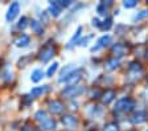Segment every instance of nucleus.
Masks as SVG:
<instances>
[{"mask_svg":"<svg viewBox=\"0 0 148 131\" xmlns=\"http://www.w3.org/2000/svg\"><path fill=\"white\" fill-rule=\"evenodd\" d=\"M81 78H82V72H81L79 69H75V70H74V72L71 73L64 82H66L69 86H75V85L81 81Z\"/></svg>","mask_w":148,"mask_h":131,"instance_id":"20e7f679","label":"nucleus"},{"mask_svg":"<svg viewBox=\"0 0 148 131\" xmlns=\"http://www.w3.org/2000/svg\"><path fill=\"white\" fill-rule=\"evenodd\" d=\"M36 119L38 122H40V123H44V122L45 121H48V119H49V117H48V112L46 111H44V110H38V111L36 112Z\"/></svg>","mask_w":148,"mask_h":131,"instance_id":"f3484780","label":"nucleus"},{"mask_svg":"<svg viewBox=\"0 0 148 131\" xmlns=\"http://www.w3.org/2000/svg\"><path fill=\"white\" fill-rule=\"evenodd\" d=\"M46 89H48V87H46V86L34 87V89H32L31 94H32V95H33V97H38V95H41V94H42V93H45V91H46Z\"/></svg>","mask_w":148,"mask_h":131,"instance_id":"4be33fe9","label":"nucleus"},{"mask_svg":"<svg viewBox=\"0 0 148 131\" xmlns=\"http://www.w3.org/2000/svg\"><path fill=\"white\" fill-rule=\"evenodd\" d=\"M111 5V1H102L101 4L98 5V8H97V11H98L99 15H106V11H107V7Z\"/></svg>","mask_w":148,"mask_h":131,"instance_id":"6ab92c4d","label":"nucleus"},{"mask_svg":"<svg viewBox=\"0 0 148 131\" xmlns=\"http://www.w3.org/2000/svg\"><path fill=\"white\" fill-rule=\"evenodd\" d=\"M92 25H94V27L101 28V21H99V19H92Z\"/></svg>","mask_w":148,"mask_h":131,"instance_id":"c756f323","label":"nucleus"},{"mask_svg":"<svg viewBox=\"0 0 148 131\" xmlns=\"http://www.w3.org/2000/svg\"><path fill=\"white\" fill-rule=\"evenodd\" d=\"M81 32H82V28H81V27H78V28H77V32L74 33V36L70 38V41H69V43H68V48H71V47H73V45H74V43H75V41H77L78 38H79V36H81Z\"/></svg>","mask_w":148,"mask_h":131,"instance_id":"412c9836","label":"nucleus"},{"mask_svg":"<svg viewBox=\"0 0 148 131\" xmlns=\"http://www.w3.org/2000/svg\"><path fill=\"white\" fill-rule=\"evenodd\" d=\"M147 56H148V52H147Z\"/></svg>","mask_w":148,"mask_h":131,"instance_id":"72a5a7b5","label":"nucleus"},{"mask_svg":"<svg viewBox=\"0 0 148 131\" xmlns=\"http://www.w3.org/2000/svg\"><path fill=\"white\" fill-rule=\"evenodd\" d=\"M83 91H85V89L77 86V85H75V86H68L64 91H62V95L66 97V98H71V97H77V95H79V94L83 93Z\"/></svg>","mask_w":148,"mask_h":131,"instance_id":"7ed1b4c3","label":"nucleus"},{"mask_svg":"<svg viewBox=\"0 0 148 131\" xmlns=\"http://www.w3.org/2000/svg\"><path fill=\"white\" fill-rule=\"evenodd\" d=\"M145 119H147V112H144V111H138L132 117V122L135 125H140V123L145 122Z\"/></svg>","mask_w":148,"mask_h":131,"instance_id":"1a4fd4ad","label":"nucleus"},{"mask_svg":"<svg viewBox=\"0 0 148 131\" xmlns=\"http://www.w3.org/2000/svg\"><path fill=\"white\" fill-rule=\"evenodd\" d=\"M111 23H112V20H111L110 17H107V19H106L105 21L101 24V29H102V31H107V29H110Z\"/></svg>","mask_w":148,"mask_h":131,"instance_id":"b1692460","label":"nucleus"},{"mask_svg":"<svg viewBox=\"0 0 148 131\" xmlns=\"http://www.w3.org/2000/svg\"><path fill=\"white\" fill-rule=\"evenodd\" d=\"M91 37H92V36H87V37L85 38V40H82V41H81V43H79V45H86V43H87V41H89V40H91Z\"/></svg>","mask_w":148,"mask_h":131,"instance_id":"7c9ffc66","label":"nucleus"},{"mask_svg":"<svg viewBox=\"0 0 148 131\" xmlns=\"http://www.w3.org/2000/svg\"><path fill=\"white\" fill-rule=\"evenodd\" d=\"M128 72H130V74L134 75V77H139V74L142 73V66H140L139 62H132L130 65Z\"/></svg>","mask_w":148,"mask_h":131,"instance_id":"9b49d317","label":"nucleus"},{"mask_svg":"<svg viewBox=\"0 0 148 131\" xmlns=\"http://www.w3.org/2000/svg\"><path fill=\"white\" fill-rule=\"evenodd\" d=\"M41 126H42L44 130H48V131L54 130L56 128V121L54 119H52V118H49L48 121H45L44 123H41Z\"/></svg>","mask_w":148,"mask_h":131,"instance_id":"dca6fc26","label":"nucleus"},{"mask_svg":"<svg viewBox=\"0 0 148 131\" xmlns=\"http://www.w3.org/2000/svg\"><path fill=\"white\" fill-rule=\"evenodd\" d=\"M31 28L33 29L37 34H42V32H44L41 23H38L37 20H32V21H31Z\"/></svg>","mask_w":148,"mask_h":131,"instance_id":"2eb2a0df","label":"nucleus"},{"mask_svg":"<svg viewBox=\"0 0 148 131\" xmlns=\"http://www.w3.org/2000/svg\"><path fill=\"white\" fill-rule=\"evenodd\" d=\"M123 5L126 7V8H134V7L136 5V0H126L123 3Z\"/></svg>","mask_w":148,"mask_h":131,"instance_id":"cd10ccee","label":"nucleus"},{"mask_svg":"<svg viewBox=\"0 0 148 131\" xmlns=\"http://www.w3.org/2000/svg\"><path fill=\"white\" fill-rule=\"evenodd\" d=\"M18 11H20V5H18V3H12L8 8V12H7V15H5V19L8 20V21H12L16 16H17Z\"/></svg>","mask_w":148,"mask_h":131,"instance_id":"0eeeda50","label":"nucleus"},{"mask_svg":"<svg viewBox=\"0 0 148 131\" xmlns=\"http://www.w3.org/2000/svg\"><path fill=\"white\" fill-rule=\"evenodd\" d=\"M111 43V36H108V34H105V36H102L101 38L98 40V45H95V47L92 48V52H95V50H98V49H101V48H103V47H106V45H108V44Z\"/></svg>","mask_w":148,"mask_h":131,"instance_id":"6e6552de","label":"nucleus"},{"mask_svg":"<svg viewBox=\"0 0 148 131\" xmlns=\"http://www.w3.org/2000/svg\"><path fill=\"white\" fill-rule=\"evenodd\" d=\"M144 17H148V11L147 10L142 11V12H139L138 15L135 16V20H142V19H144Z\"/></svg>","mask_w":148,"mask_h":131,"instance_id":"bb28decb","label":"nucleus"},{"mask_svg":"<svg viewBox=\"0 0 148 131\" xmlns=\"http://www.w3.org/2000/svg\"><path fill=\"white\" fill-rule=\"evenodd\" d=\"M118 65H119V60H116V58L108 60L107 62H106V69L107 70H114V69L118 68Z\"/></svg>","mask_w":148,"mask_h":131,"instance_id":"aec40b11","label":"nucleus"},{"mask_svg":"<svg viewBox=\"0 0 148 131\" xmlns=\"http://www.w3.org/2000/svg\"><path fill=\"white\" fill-rule=\"evenodd\" d=\"M132 107H134V102L130 98H122L115 105V110L116 111H130Z\"/></svg>","mask_w":148,"mask_h":131,"instance_id":"f257e3e1","label":"nucleus"},{"mask_svg":"<svg viewBox=\"0 0 148 131\" xmlns=\"http://www.w3.org/2000/svg\"><path fill=\"white\" fill-rule=\"evenodd\" d=\"M44 77V72L42 70H40V69H36V70H33L31 74V80L32 82H40L41 80H42Z\"/></svg>","mask_w":148,"mask_h":131,"instance_id":"ddd939ff","label":"nucleus"},{"mask_svg":"<svg viewBox=\"0 0 148 131\" xmlns=\"http://www.w3.org/2000/svg\"><path fill=\"white\" fill-rule=\"evenodd\" d=\"M16 47H18V48H25L29 44V36L28 34H21L20 37L16 40Z\"/></svg>","mask_w":148,"mask_h":131,"instance_id":"f8f14e48","label":"nucleus"},{"mask_svg":"<svg viewBox=\"0 0 148 131\" xmlns=\"http://www.w3.org/2000/svg\"><path fill=\"white\" fill-rule=\"evenodd\" d=\"M5 75H7V77H5L7 81H9V80H12V73L9 72V70H7V72H5Z\"/></svg>","mask_w":148,"mask_h":131,"instance_id":"2f4dec72","label":"nucleus"},{"mask_svg":"<svg viewBox=\"0 0 148 131\" xmlns=\"http://www.w3.org/2000/svg\"><path fill=\"white\" fill-rule=\"evenodd\" d=\"M49 12H50V15H53V16H58L60 13H61V7L57 5L56 1H52L49 5Z\"/></svg>","mask_w":148,"mask_h":131,"instance_id":"a211bd4d","label":"nucleus"},{"mask_svg":"<svg viewBox=\"0 0 148 131\" xmlns=\"http://www.w3.org/2000/svg\"><path fill=\"white\" fill-rule=\"evenodd\" d=\"M57 69H58V62H53V65H50L49 69H48L46 75H48V77H52V75L56 73V70H57Z\"/></svg>","mask_w":148,"mask_h":131,"instance_id":"5701e85b","label":"nucleus"},{"mask_svg":"<svg viewBox=\"0 0 148 131\" xmlns=\"http://www.w3.org/2000/svg\"><path fill=\"white\" fill-rule=\"evenodd\" d=\"M114 98H115V91L114 90H107L105 94H103L102 101H103V103H105V105H108V103L114 99Z\"/></svg>","mask_w":148,"mask_h":131,"instance_id":"4468645a","label":"nucleus"},{"mask_svg":"<svg viewBox=\"0 0 148 131\" xmlns=\"http://www.w3.org/2000/svg\"><path fill=\"white\" fill-rule=\"evenodd\" d=\"M48 107H49V110L53 112V114H60V112L64 111L65 106H64V103L61 102V101H50L49 103H48Z\"/></svg>","mask_w":148,"mask_h":131,"instance_id":"423d86ee","label":"nucleus"},{"mask_svg":"<svg viewBox=\"0 0 148 131\" xmlns=\"http://www.w3.org/2000/svg\"><path fill=\"white\" fill-rule=\"evenodd\" d=\"M54 56V49H53V47H45L40 52V61H42V62H48L52 57Z\"/></svg>","mask_w":148,"mask_h":131,"instance_id":"39448f33","label":"nucleus"},{"mask_svg":"<svg viewBox=\"0 0 148 131\" xmlns=\"http://www.w3.org/2000/svg\"><path fill=\"white\" fill-rule=\"evenodd\" d=\"M61 122H62V125H64L66 128H69V130H74V128L78 126V119L74 115H70V114L62 115Z\"/></svg>","mask_w":148,"mask_h":131,"instance_id":"f03ea898","label":"nucleus"},{"mask_svg":"<svg viewBox=\"0 0 148 131\" xmlns=\"http://www.w3.org/2000/svg\"><path fill=\"white\" fill-rule=\"evenodd\" d=\"M21 131H32V128H29V127H24Z\"/></svg>","mask_w":148,"mask_h":131,"instance_id":"473e14b6","label":"nucleus"},{"mask_svg":"<svg viewBox=\"0 0 148 131\" xmlns=\"http://www.w3.org/2000/svg\"><path fill=\"white\" fill-rule=\"evenodd\" d=\"M103 131H119V127L115 123H107L103 128Z\"/></svg>","mask_w":148,"mask_h":131,"instance_id":"393cba45","label":"nucleus"},{"mask_svg":"<svg viewBox=\"0 0 148 131\" xmlns=\"http://www.w3.org/2000/svg\"><path fill=\"white\" fill-rule=\"evenodd\" d=\"M112 53L116 57H122L127 53V48L124 47L123 44H116V45H114V48H112Z\"/></svg>","mask_w":148,"mask_h":131,"instance_id":"9d476101","label":"nucleus"},{"mask_svg":"<svg viewBox=\"0 0 148 131\" xmlns=\"http://www.w3.org/2000/svg\"><path fill=\"white\" fill-rule=\"evenodd\" d=\"M56 4L62 8V7H68V5H70V1H69V0H64V1H62V0H61V1H56Z\"/></svg>","mask_w":148,"mask_h":131,"instance_id":"c85d7f7f","label":"nucleus"},{"mask_svg":"<svg viewBox=\"0 0 148 131\" xmlns=\"http://www.w3.org/2000/svg\"><path fill=\"white\" fill-rule=\"evenodd\" d=\"M27 21H28V19L25 17V16H23L21 19H20V21H18V24H17V28L18 29H24L25 27H27Z\"/></svg>","mask_w":148,"mask_h":131,"instance_id":"a878e982","label":"nucleus"}]
</instances>
